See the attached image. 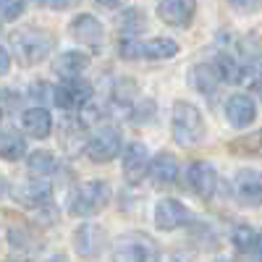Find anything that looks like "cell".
Masks as SVG:
<instances>
[{"label": "cell", "instance_id": "d6986e66", "mask_svg": "<svg viewBox=\"0 0 262 262\" xmlns=\"http://www.w3.org/2000/svg\"><path fill=\"white\" fill-rule=\"evenodd\" d=\"M86 66H90V55L81 53V50H66L55 58L53 63V69L55 74L63 79V81H69V79H81V74L86 71Z\"/></svg>", "mask_w": 262, "mask_h": 262}, {"label": "cell", "instance_id": "30bf717a", "mask_svg": "<svg viewBox=\"0 0 262 262\" xmlns=\"http://www.w3.org/2000/svg\"><path fill=\"white\" fill-rule=\"evenodd\" d=\"M155 223L160 231H176L186 223H191V212L181 200H173V196H165L155 205Z\"/></svg>", "mask_w": 262, "mask_h": 262}, {"label": "cell", "instance_id": "4fadbf2b", "mask_svg": "<svg viewBox=\"0 0 262 262\" xmlns=\"http://www.w3.org/2000/svg\"><path fill=\"white\" fill-rule=\"evenodd\" d=\"M105 228L102 226H95V223H84L74 231V249L81 254V257H95L105 249Z\"/></svg>", "mask_w": 262, "mask_h": 262}, {"label": "cell", "instance_id": "6da1fadb", "mask_svg": "<svg viewBox=\"0 0 262 262\" xmlns=\"http://www.w3.org/2000/svg\"><path fill=\"white\" fill-rule=\"evenodd\" d=\"M11 50L16 55V60H21L24 66H37L42 60H48L53 53V32L42 29V27H21L11 32Z\"/></svg>", "mask_w": 262, "mask_h": 262}, {"label": "cell", "instance_id": "2e32d148", "mask_svg": "<svg viewBox=\"0 0 262 262\" xmlns=\"http://www.w3.org/2000/svg\"><path fill=\"white\" fill-rule=\"evenodd\" d=\"M194 11H196V3H191V0H165V3H158V16L168 27H189L194 18Z\"/></svg>", "mask_w": 262, "mask_h": 262}, {"label": "cell", "instance_id": "83f0119b", "mask_svg": "<svg viewBox=\"0 0 262 262\" xmlns=\"http://www.w3.org/2000/svg\"><path fill=\"white\" fill-rule=\"evenodd\" d=\"M50 97H53V86L50 84H45V81H37L34 86H32V100H45V102H50Z\"/></svg>", "mask_w": 262, "mask_h": 262}, {"label": "cell", "instance_id": "836d02e7", "mask_svg": "<svg viewBox=\"0 0 262 262\" xmlns=\"http://www.w3.org/2000/svg\"><path fill=\"white\" fill-rule=\"evenodd\" d=\"M215 262H228V259H215Z\"/></svg>", "mask_w": 262, "mask_h": 262}, {"label": "cell", "instance_id": "484cf974", "mask_svg": "<svg viewBox=\"0 0 262 262\" xmlns=\"http://www.w3.org/2000/svg\"><path fill=\"white\" fill-rule=\"evenodd\" d=\"M116 100L121 105H134L137 102V86L131 79H118L116 81Z\"/></svg>", "mask_w": 262, "mask_h": 262}, {"label": "cell", "instance_id": "5bb4252c", "mask_svg": "<svg viewBox=\"0 0 262 262\" xmlns=\"http://www.w3.org/2000/svg\"><path fill=\"white\" fill-rule=\"evenodd\" d=\"M226 118H228V123L236 126V128H247V126L254 123V118H257V105H254V100H252L249 95H244V92L231 95L228 102H226Z\"/></svg>", "mask_w": 262, "mask_h": 262}, {"label": "cell", "instance_id": "d6a6232c", "mask_svg": "<svg viewBox=\"0 0 262 262\" xmlns=\"http://www.w3.org/2000/svg\"><path fill=\"white\" fill-rule=\"evenodd\" d=\"M233 8H238V11H257V3H247V6H242V3H233Z\"/></svg>", "mask_w": 262, "mask_h": 262}, {"label": "cell", "instance_id": "ba28073f", "mask_svg": "<svg viewBox=\"0 0 262 262\" xmlns=\"http://www.w3.org/2000/svg\"><path fill=\"white\" fill-rule=\"evenodd\" d=\"M186 179H189V186L196 196H202V200H212L215 191L221 189V179H217V170L212 163L207 160H196L189 165V173H186Z\"/></svg>", "mask_w": 262, "mask_h": 262}, {"label": "cell", "instance_id": "9c48e42d", "mask_svg": "<svg viewBox=\"0 0 262 262\" xmlns=\"http://www.w3.org/2000/svg\"><path fill=\"white\" fill-rule=\"evenodd\" d=\"M149 173V149L142 142H131L123 149V179L137 186L144 181V176Z\"/></svg>", "mask_w": 262, "mask_h": 262}, {"label": "cell", "instance_id": "e575fe53", "mask_svg": "<svg viewBox=\"0 0 262 262\" xmlns=\"http://www.w3.org/2000/svg\"><path fill=\"white\" fill-rule=\"evenodd\" d=\"M0 121H3V111H0Z\"/></svg>", "mask_w": 262, "mask_h": 262}, {"label": "cell", "instance_id": "7c38bea8", "mask_svg": "<svg viewBox=\"0 0 262 262\" xmlns=\"http://www.w3.org/2000/svg\"><path fill=\"white\" fill-rule=\"evenodd\" d=\"M69 32L76 42L90 45V48H100L105 42V27H102V21L97 16H92V13H79L76 18H71Z\"/></svg>", "mask_w": 262, "mask_h": 262}, {"label": "cell", "instance_id": "e0dca14e", "mask_svg": "<svg viewBox=\"0 0 262 262\" xmlns=\"http://www.w3.org/2000/svg\"><path fill=\"white\" fill-rule=\"evenodd\" d=\"M233 191H236V196H238V202H242V205L257 207V205H259V196H262V181H259V173H257V170H252V168L238 170Z\"/></svg>", "mask_w": 262, "mask_h": 262}, {"label": "cell", "instance_id": "d4e9b609", "mask_svg": "<svg viewBox=\"0 0 262 262\" xmlns=\"http://www.w3.org/2000/svg\"><path fill=\"white\" fill-rule=\"evenodd\" d=\"M144 13L142 11H134V8H128L123 11V16L118 18V29L123 34V39H139V32L144 29Z\"/></svg>", "mask_w": 262, "mask_h": 262}, {"label": "cell", "instance_id": "9a60e30c", "mask_svg": "<svg viewBox=\"0 0 262 262\" xmlns=\"http://www.w3.org/2000/svg\"><path fill=\"white\" fill-rule=\"evenodd\" d=\"M21 128H24V134H29L32 139H45L50 137L53 131V116L48 107H27L24 113H21Z\"/></svg>", "mask_w": 262, "mask_h": 262}, {"label": "cell", "instance_id": "4dcf8cb0", "mask_svg": "<svg viewBox=\"0 0 262 262\" xmlns=\"http://www.w3.org/2000/svg\"><path fill=\"white\" fill-rule=\"evenodd\" d=\"M45 8H50V11H66V8H71V3H42Z\"/></svg>", "mask_w": 262, "mask_h": 262}, {"label": "cell", "instance_id": "ffe728a7", "mask_svg": "<svg viewBox=\"0 0 262 262\" xmlns=\"http://www.w3.org/2000/svg\"><path fill=\"white\" fill-rule=\"evenodd\" d=\"M86 128L81 121H76L74 116H66L60 121V142H63V149L69 155H79V152L86 147Z\"/></svg>", "mask_w": 262, "mask_h": 262}, {"label": "cell", "instance_id": "f546056e", "mask_svg": "<svg viewBox=\"0 0 262 262\" xmlns=\"http://www.w3.org/2000/svg\"><path fill=\"white\" fill-rule=\"evenodd\" d=\"M0 100H6V107H11V111H16V107H18V95L16 92L11 95V92L3 90V92H0Z\"/></svg>", "mask_w": 262, "mask_h": 262}, {"label": "cell", "instance_id": "7402d4cb", "mask_svg": "<svg viewBox=\"0 0 262 262\" xmlns=\"http://www.w3.org/2000/svg\"><path fill=\"white\" fill-rule=\"evenodd\" d=\"M231 242H233V247L242 254H259V233L252 226H247V223L233 228Z\"/></svg>", "mask_w": 262, "mask_h": 262}, {"label": "cell", "instance_id": "cb8c5ba5", "mask_svg": "<svg viewBox=\"0 0 262 262\" xmlns=\"http://www.w3.org/2000/svg\"><path fill=\"white\" fill-rule=\"evenodd\" d=\"M27 155V142L16 131H0V158L3 160H18Z\"/></svg>", "mask_w": 262, "mask_h": 262}, {"label": "cell", "instance_id": "1f68e13d", "mask_svg": "<svg viewBox=\"0 0 262 262\" xmlns=\"http://www.w3.org/2000/svg\"><path fill=\"white\" fill-rule=\"evenodd\" d=\"M8 186H11V184H8V181H6L3 176H0V200H3L6 194H11V189H8Z\"/></svg>", "mask_w": 262, "mask_h": 262}, {"label": "cell", "instance_id": "8992f818", "mask_svg": "<svg viewBox=\"0 0 262 262\" xmlns=\"http://www.w3.org/2000/svg\"><path fill=\"white\" fill-rule=\"evenodd\" d=\"M95 97V86L86 79H69L60 81L58 86H53V97L50 102L63 107V111H81L92 102Z\"/></svg>", "mask_w": 262, "mask_h": 262}, {"label": "cell", "instance_id": "44dd1931", "mask_svg": "<svg viewBox=\"0 0 262 262\" xmlns=\"http://www.w3.org/2000/svg\"><path fill=\"white\" fill-rule=\"evenodd\" d=\"M149 173L158 184L173 186L181 176V163H179L176 155H170V152H160L155 160H149Z\"/></svg>", "mask_w": 262, "mask_h": 262}, {"label": "cell", "instance_id": "5b68a950", "mask_svg": "<svg viewBox=\"0 0 262 262\" xmlns=\"http://www.w3.org/2000/svg\"><path fill=\"white\" fill-rule=\"evenodd\" d=\"M118 53L126 60H137V58H147V60H165L179 55V42L170 37H149V39H121Z\"/></svg>", "mask_w": 262, "mask_h": 262}, {"label": "cell", "instance_id": "f1b7e54d", "mask_svg": "<svg viewBox=\"0 0 262 262\" xmlns=\"http://www.w3.org/2000/svg\"><path fill=\"white\" fill-rule=\"evenodd\" d=\"M11 71V53L0 45V76H6Z\"/></svg>", "mask_w": 262, "mask_h": 262}, {"label": "cell", "instance_id": "3957f363", "mask_svg": "<svg viewBox=\"0 0 262 262\" xmlns=\"http://www.w3.org/2000/svg\"><path fill=\"white\" fill-rule=\"evenodd\" d=\"M111 202V186L102 179H92V181H84L79 184L71 194H69V212L79 215V217H90L97 215L107 207Z\"/></svg>", "mask_w": 262, "mask_h": 262}, {"label": "cell", "instance_id": "52a82bcc", "mask_svg": "<svg viewBox=\"0 0 262 262\" xmlns=\"http://www.w3.org/2000/svg\"><path fill=\"white\" fill-rule=\"evenodd\" d=\"M123 149V139H121V131L116 126H102L97 134H92L86 139V158L92 163H111L118 158V152Z\"/></svg>", "mask_w": 262, "mask_h": 262}, {"label": "cell", "instance_id": "ac0fdd59", "mask_svg": "<svg viewBox=\"0 0 262 262\" xmlns=\"http://www.w3.org/2000/svg\"><path fill=\"white\" fill-rule=\"evenodd\" d=\"M189 86L196 90L200 95H212L221 86V74H217L215 63H196L189 69Z\"/></svg>", "mask_w": 262, "mask_h": 262}, {"label": "cell", "instance_id": "603a6c76", "mask_svg": "<svg viewBox=\"0 0 262 262\" xmlns=\"http://www.w3.org/2000/svg\"><path fill=\"white\" fill-rule=\"evenodd\" d=\"M27 168L34 176H53V173H58V158L50 149H34L27 158Z\"/></svg>", "mask_w": 262, "mask_h": 262}, {"label": "cell", "instance_id": "8fae6325", "mask_svg": "<svg viewBox=\"0 0 262 262\" xmlns=\"http://www.w3.org/2000/svg\"><path fill=\"white\" fill-rule=\"evenodd\" d=\"M13 200L24 207H48L53 200V184L45 179H34V181H21L13 186Z\"/></svg>", "mask_w": 262, "mask_h": 262}, {"label": "cell", "instance_id": "7a4b0ae2", "mask_svg": "<svg viewBox=\"0 0 262 262\" xmlns=\"http://www.w3.org/2000/svg\"><path fill=\"white\" fill-rule=\"evenodd\" d=\"M170 131H173V139L181 147H196L205 137V118L200 113V107L179 100L173 105V113H170Z\"/></svg>", "mask_w": 262, "mask_h": 262}, {"label": "cell", "instance_id": "277c9868", "mask_svg": "<svg viewBox=\"0 0 262 262\" xmlns=\"http://www.w3.org/2000/svg\"><path fill=\"white\" fill-rule=\"evenodd\" d=\"M113 262H160V247L152 236L131 231L113 244Z\"/></svg>", "mask_w": 262, "mask_h": 262}, {"label": "cell", "instance_id": "4316f807", "mask_svg": "<svg viewBox=\"0 0 262 262\" xmlns=\"http://www.w3.org/2000/svg\"><path fill=\"white\" fill-rule=\"evenodd\" d=\"M27 11V3H21V0H0V21H16L21 13Z\"/></svg>", "mask_w": 262, "mask_h": 262}]
</instances>
